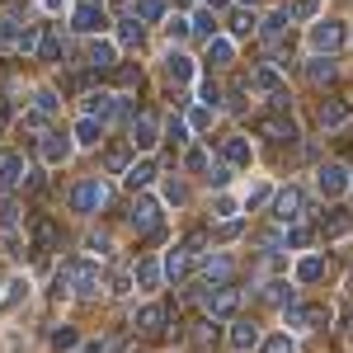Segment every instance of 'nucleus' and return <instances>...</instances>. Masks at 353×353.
<instances>
[{
    "label": "nucleus",
    "instance_id": "nucleus-1",
    "mask_svg": "<svg viewBox=\"0 0 353 353\" xmlns=\"http://www.w3.org/2000/svg\"><path fill=\"white\" fill-rule=\"evenodd\" d=\"M57 288H71L76 297H94L99 292V269L94 264H81V259H66L57 269Z\"/></svg>",
    "mask_w": 353,
    "mask_h": 353
},
{
    "label": "nucleus",
    "instance_id": "nucleus-2",
    "mask_svg": "<svg viewBox=\"0 0 353 353\" xmlns=\"http://www.w3.org/2000/svg\"><path fill=\"white\" fill-rule=\"evenodd\" d=\"M203 306H208V321H231V316H236V306H241V288L217 283V288L203 297Z\"/></svg>",
    "mask_w": 353,
    "mask_h": 353
},
{
    "label": "nucleus",
    "instance_id": "nucleus-3",
    "mask_svg": "<svg viewBox=\"0 0 353 353\" xmlns=\"http://www.w3.org/2000/svg\"><path fill=\"white\" fill-rule=\"evenodd\" d=\"M104 203H109L104 179H81V184L71 189V208H76V212H99Z\"/></svg>",
    "mask_w": 353,
    "mask_h": 353
},
{
    "label": "nucleus",
    "instance_id": "nucleus-4",
    "mask_svg": "<svg viewBox=\"0 0 353 353\" xmlns=\"http://www.w3.org/2000/svg\"><path fill=\"white\" fill-rule=\"evenodd\" d=\"M132 231L161 236V203H156V198H137L132 203Z\"/></svg>",
    "mask_w": 353,
    "mask_h": 353
},
{
    "label": "nucleus",
    "instance_id": "nucleus-5",
    "mask_svg": "<svg viewBox=\"0 0 353 353\" xmlns=\"http://www.w3.org/2000/svg\"><path fill=\"white\" fill-rule=\"evenodd\" d=\"M344 38H349V28L334 24V19H325V24L311 28V48H316V52H334V48H344Z\"/></svg>",
    "mask_w": 353,
    "mask_h": 353
},
{
    "label": "nucleus",
    "instance_id": "nucleus-6",
    "mask_svg": "<svg viewBox=\"0 0 353 353\" xmlns=\"http://www.w3.org/2000/svg\"><path fill=\"white\" fill-rule=\"evenodd\" d=\"M273 217L283 221V226H292V221H301V212H306V198H301V189H283L278 198H273Z\"/></svg>",
    "mask_w": 353,
    "mask_h": 353
},
{
    "label": "nucleus",
    "instance_id": "nucleus-7",
    "mask_svg": "<svg viewBox=\"0 0 353 353\" xmlns=\"http://www.w3.org/2000/svg\"><path fill=\"white\" fill-rule=\"evenodd\" d=\"M71 24L81 28V33H99V28L109 24V14H104V5H99V0H85V5H76Z\"/></svg>",
    "mask_w": 353,
    "mask_h": 353
},
{
    "label": "nucleus",
    "instance_id": "nucleus-8",
    "mask_svg": "<svg viewBox=\"0 0 353 353\" xmlns=\"http://www.w3.org/2000/svg\"><path fill=\"white\" fill-rule=\"evenodd\" d=\"M288 325L321 330V325H330V306H288Z\"/></svg>",
    "mask_w": 353,
    "mask_h": 353
},
{
    "label": "nucleus",
    "instance_id": "nucleus-9",
    "mask_svg": "<svg viewBox=\"0 0 353 353\" xmlns=\"http://www.w3.org/2000/svg\"><path fill=\"white\" fill-rule=\"evenodd\" d=\"M128 141H132L137 151H146V146H156V113H137L132 123H128Z\"/></svg>",
    "mask_w": 353,
    "mask_h": 353
},
{
    "label": "nucleus",
    "instance_id": "nucleus-10",
    "mask_svg": "<svg viewBox=\"0 0 353 353\" xmlns=\"http://www.w3.org/2000/svg\"><path fill=\"white\" fill-rule=\"evenodd\" d=\"M353 118V109H349V99H325V104H321V113H316V123H321V128H344V123H349Z\"/></svg>",
    "mask_w": 353,
    "mask_h": 353
},
{
    "label": "nucleus",
    "instance_id": "nucleus-11",
    "mask_svg": "<svg viewBox=\"0 0 353 353\" xmlns=\"http://www.w3.org/2000/svg\"><path fill=\"white\" fill-rule=\"evenodd\" d=\"M344 189H349V170H344V165H325V170H321V193H325V198H339Z\"/></svg>",
    "mask_w": 353,
    "mask_h": 353
},
{
    "label": "nucleus",
    "instance_id": "nucleus-12",
    "mask_svg": "<svg viewBox=\"0 0 353 353\" xmlns=\"http://www.w3.org/2000/svg\"><path fill=\"white\" fill-rule=\"evenodd\" d=\"M353 217L344 212V208H330L325 217H321V236H330V241H339V236H349Z\"/></svg>",
    "mask_w": 353,
    "mask_h": 353
},
{
    "label": "nucleus",
    "instance_id": "nucleus-13",
    "mask_svg": "<svg viewBox=\"0 0 353 353\" xmlns=\"http://www.w3.org/2000/svg\"><path fill=\"white\" fill-rule=\"evenodd\" d=\"M24 174H28L24 156H5V161H0V189H19Z\"/></svg>",
    "mask_w": 353,
    "mask_h": 353
},
{
    "label": "nucleus",
    "instance_id": "nucleus-14",
    "mask_svg": "<svg viewBox=\"0 0 353 353\" xmlns=\"http://www.w3.org/2000/svg\"><path fill=\"white\" fill-rule=\"evenodd\" d=\"M165 321H170V306H146V311L137 316L132 325L141 330V334H161V330H165Z\"/></svg>",
    "mask_w": 353,
    "mask_h": 353
},
{
    "label": "nucleus",
    "instance_id": "nucleus-15",
    "mask_svg": "<svg viewBox=\"0 0 353 353\" xmlns=\"http://www.w3.org/2000/svg\"><path fill=\"white\" fill-rule=\"evenodd\" d=\"M33 245H38V254L57 250V221H48V217H38V221H33Z\"/></svg>",
    "mask_w": 353,
    "mask_h": 353
},
{
    "label": "nucleus",
    "instance_id": "nucleus-16",
    "mask_svg": "<svg viewBox=\"0 0 353 353\" xmlns=\"http://www.w3.org/2000/svg\"><path fill=\"white\" fill-rule=\"evenodd\" d=\"M231 273H236V264H231L226 254H212V259L203 264V278H208V283H231Z\"/></svg>",
    "mask_w": 353,
    "mask_h": 353
},
{
    "label": "nucleus",
    "instance_id": "nucleus-17",
    "mask_svg": "<svg viewBox=\"0 0 353 353\" xmlns=\"http://www.w3.org/2000/svg\"><path fill=\"white\" fill-rule=\"evenodd\" d=\"M254 344H259V330L250 325V321H241V325H231V349H236V353H250Z\"/></svg>",
    "mask_w": 353,
    "mask_h": 353
},
{
    "label": "nucleus",
    "instance_id": "nucleus-18",
    "mask_svg": "<svg viewBox=\"0 0 353 353\" xmlns=\"http://www.w3.org/2000/svg\"><path fill=\"white\" fill-rule=\"evenodd\" d=\"M259 132L273 137L278 146H283V141H297V128H292V123H283V118H264V123H259Z\"/></svg>",
    "mask_w": 353,
    "mask_h": 353
},
{
    "label": "nucleus",
    "instance_id": "nucleus-19",
    "mask_svg": "<svg viewBox=\"0 0 353 353\" xmlns=\"http://www.w3.org/2000/svg\"><path fill=\"white\" fill-rule=\"evenodd\" d=\"M43 156H48L52 165H61L66 156H71V141H66V137H57V132H48V137H43Z\"/></svg>",
    "mask_w": 353,
    "mask_h": 353
},
{
    "label": "nucleus",
    "instance_id": "nucleus-20",
    "mask_svg": "<svg viewBox=\"0 0 353 353\" xmlns=\"http://www.w3.org/2000/svg\"><path fill=\"white\" fill-rule=\"evenodd\" d=\"M221 156H226L231 165H250V141H245V137H226Z\"/></svg>",
    "mask_w": 353,
    "mask_h": 353
},
{
    "label": "nucleus",
    "instance_id": "nucleus-21",
    "mask_svg": "<svg viewBox=\"0 0 353 353\" xmlns=\"http://www.w3.org/2000/svg\"><path fill=\"white\" fill-rule=\"evenodd\" d=\"M250 90H264V94H273V90H283V81H278V71H273V66H259V71L250 76Z\"/></svg>",
    "mask_w": 353,
    "mask_h": 353
},
{
    "label": "nucleus",
    "instance_id": "nucleus-22",
    "mask_svg": "<svg viewBox=\"0 0 353 353\" xmlns=\"http://www.w3.org/2000/svg\"><path fill=\"white\" fill-rule=\"evenodd\" d=\"M165 71H170V81H189V76H193V61L184 52H170V57H165Z\"/></svg>",
    "mask_w": 353,
    "mask_h": 353
},
{
    "label": "nucleus",
    "instance_id": "nucleus-23",
    "mask_svg": "<svg viewBox=\"0 0 353 353\" xmlns=\"http://www.w3.org/2000/svg\"><path fill=\"white\" fill-rule=\"evenodd\" d=\"M288 24H292V14H288V10H273L259 28H264V38H283V33H288Z\"/></svg>",
    "mask_w": 353,
    "mask_h": 353
},
{
    "label": "nucleus",
    "instance_id": "nucleus-24",
    "mask_svg": "<svg viewBox=\"0 0 353 353\" xmlns=\"http://www.w3.org/2000/svg\"><path fill=\"white\" fill-rule=\"evenodd\" d=\"M90 66H94V71H113V66H118V61H113V43H94V48H90Z\"/></svg>",
    "mask_w": 353,
    "mask_h": 353
},
{
    "label": "nucleus",
    "instance_id": "nucleus-25",
    "mask_svg": "<svg viewBox=\"0 0 353 353\" xmlns=\"http://www.w3.org/2000/svg\"><path fill=\"white\" fill-rule=\"evenodd\" d=\"M76 141H81V146H99V118L85 113L81 123H76Z\"/></svg>",
    "mask_w": 353,
    "mask_h": 353
},
{
    "label": "nucleus",
    "instance_id": "nucleus-26",
    "mask_svg": "<svg viewBox=\"0 0 353 353\" xmlns=\"http://www.w3.org/2000/svg\"><path fill=\"white\" fill-rule=\"evenodd\" d=\"M165 273H170V278H184V273H189V250H184V245L165 254Z\"/></svg>",
    "mask_w": 353,
    "mask_h": 353
},
{
    "label": "nucleus",
    "instance_id": "nucleus-27",
    "mask_svg": "<svg viewBox=\"0 0 353 353\" xmlns=\"http://www.w3.org/2000/svg\"><path fill=\"white\" fill-rule=\"evenodd\" d=\"M297 278H301V283H321V278H325V259H316V254H311V259H301Z\"/></svg>",
    "mask_w": 353,
    "mask_h": 353
},
{
    "label": "nucleus",
    "instance_id": "nucleus-28",
    "mask_svg": "<svg viewBox=\"0 0 353 353\" xmlns=\"http://www.w3.org/2000/svg\"><path fill=\"white\" fill-rule=\"evenodd\" d=\"M231 52H236V48H231L226 38H208V61H212V66H226Z\"/></svg>",
    "mask_w": 353,
    "mask_h": 353
},
{
    "label": "nucleus",
    "instance_id": "nucleus-29",
    "mask_svg": "<svg viewBox=\"0 0 353 353\" xmlns=\"http://www.w3.org/2000/svg\"><path fill=\"white\" fill-rule=\"evenodd\" d=\"M38 57H43V61H57V57H61V38H57L52 28L38 38Z\"/></svg>",
    "mask_w": 353,
    "mask_h": 353
},
{
    "label": "nucleus",
    "instance_id": "nucleus-30",
    "mask_svg": "<svg viewBox=\"0 0 353 353\" xmlns=\"http://www.w3.org/2000/svg\"><path fill=\"white\" fill-rule=\"evenodd\" d=\"M212 339H217V321L193 325V349H212Z\"/></svg>",
    "mask_w": 353,
    "mask_h": 353
},
{
    "label": "nucleus",
    "instance_id": "nucleus-31",
    "mask_svg": "<svg viewBox=\"0 0 353 353\" xmlns=\"http://www.w3.org/2000/svg\"><path fill=\"white\" fill-rule=\"evenodd\" d=\"M165 14V0H137V19H146V24H156Z\"/></svg>",
    "mask_w": 353,
    "mask_h": 353
},
{
    "label": "nucleus",
    "instance_id": "nucleus-32",
    "mask_svg": "<svg viewBox=\"0 0 353 353\" xmlns=\"http://www.w3.org/2000/svg\"><path fill=\"white\" fill-rule=\"evenodd\" d=\"M151 179H156V165H132V170H128V184H132V189H146Z\"/></svg>",
    "mask_w": 353,
    "mask_h": 353
},
{
    "label": "nucleus",
    "instance_id": "nucleus-33",
    "mask_svg": "<svg viewBox=\"0 0 353 353\" xmlns=\"http://www.w3.org/2000/svg\"><path fill=\"white\" fill-rule=\"evenodd\" d=\"M137 283H141V288H156V283H161V264L141 259V264H137Z\"/></svg>",
    "mask_w": 353,
    "mask_h": 353
},
{
    "label": "nucleus",
    "instance_id": "nucleus-34",
    "mask_svg": "<svg viewBox=\"0 0 353 353\" xmlns=\"http://www.w3.org/2000/svg\"><path fill=\"white\" fill-rule=\"evenodd\" d=\"M306 76H311V85H325V81H334V61H311V71H306Z\"/></svg>",
    "mask_w": 353,
    "mask_h": 353
},
{
    "label": "nucleus",
    "instance_id": "nucleus-35",
    "mask_svg": "<svg viewBox=\"0 0 353 353\" xmlns=\"http://www.w3.org/2000/svg\"><path fill=\"white\" fill-rule=\"evenodd\" d=\"M264 301H273V306H292V288H288V283H269Z\"/></svg>",
    "mask_w": 353,
    "mask_h": 353
},
{
    "label": "nucleus",
    "instance_id": "nucleus-36",
    "mask_svg": "<svg viewBox=\"0 0 353 353\" xmlns=\"http://www.w3.org/2000/svg\"><path fill=\"white\" fill-rule=\"evenodd\" d=\"M259 353H297V344H292L288 334H273V339H264V344H259Z\"/></svg>",
    "mask_w": 353,
    "mask_h": 353
},
{
    "label": "nucleus",
    "instance_id": "nucleus-37",
    "mask_svg": "<svg viewBox=\"0 0 353 353\" xmlns=\"http://www.w3.org/2000/svg\"><path fill=\"white\" fill-rule=\"evenodd\" d=\"M231 33H254V14H250V10H241V14H231Z\"/></svg>",
    "mask_w": 353,
    "mask_h": 353
},
{
    "label": "nucleus",
    "instance_id": "nucleus-38",
    "mask_svg": "<svg viewBox=\"0 0 353 353\" xmlns=\"http://www.w3.org/2000/svg\"><path fill=\"white\" fill-rule=\"evenodd\" d=\"M0 226H5V231H14V226H19V208H14L10 198L0 203Z\"/></svg>",
    "mask_w": 353,
    "mask_h": 353
},
{
    "label": "nucleus",
    "instance_id": "nucleus-39",
    "mask_svg": "<svg viewBox=\"0 0 353 353\" xmlns=\"http://www.w3.org/2000/svg\"><path fill=\"white\" fill-rule=\"evenodd\" d=\"M165 137H170L174 146H184V141H189V123H179V118H170V128H165Z\"/></svg>",
    "mask_w": 353,
    "mask_h": 353
},
{
    "label": "nucleus",
    "instance_id": "nucleus-40",
    "mask_svg": "<svg viewBox=\"0 0 353 353\" xmlns=\"http://www.w3.org/2000/svg\"><path fill=\"white\" fill-rule=\"evenodd\" d=\"M189 28H198L203 38H212V28H217V24H212V10H198V14H193V24H189Z\"/></svg>",
    "mask_w": 353,
    "mask_h": 353
},
{
    "label": "nucleus",
    "instance_id": "nucleus-41",
    "mask_svg": "<svg viewBox=\"0 0 353 353\" xmlns=\"http://www.w3.org/2000/svg\"><path fill=\"white\" fill-rule=\"evenodd\" d=\"M118 38H123L128 48H137V43H141V24H137V19H128V24L118 28Z\"/></svg>",
    "mask_w": 353,
    "mask_h": 353
},
{
    "label": "nucleus",
    "instance_id": "nucleus-42",
    "mask_svg": "<svg viewBox=\"0 0 353 353\" xmlns=\"http://www.w3.org/2000/svg\"><path fill=\"white\" fill-rule=\"evenodd\" d=\"M203 245H208V231H189V236H184V250H189V259H193V254H203Z\"/></svg>",
    "mask_w": 353,
    "mask_h": 353
},
{
    "label": "nucleus",
    "instance_id": "nucleus-43",
    "mask_svg": "<svg viewBox=\"0 0 353 353\" xmlns=\"http://www.w3.org/2000/svg\"><path fill=\"white\" fill-rule=\"evenodd\" d=\"M52 344H57L61 353H71V349H76V330H57V334H52Z\"/></svg>",
    "mask_w": 353,
    "mask_h": 353
},
{
    "label": "nucleus",
    "instance_id": "nucleus-44",
    "mask_svg": "<svg viewBox=\"0 0 353 353\" xmlns=\"http://www.w3.org/2000/svg\"><path fill=\"white\" fill-rule=\"evenodd\" d=\"M104 165H109V170H128V151H123V146H113L109 156H104Z\"/></svg>",
    "mask_w": 353,
    "mask_h": 353
},
{
    "label": "nucleus",
    "instance_id": "nucleus-45",
    "mask_svg": "<svg viewBox=\"0 0 353 353\" xmlns=\"http://www.w3.org/2000/svg\"><path fill=\"white\" fill-rule=\"evenodd\" d=\"M311 241V231H306V226H297V221H292V231H288V245H292V250H301V245Z\"/></svg>",
    "mask_w": 353,
    "mask_h": 353
},
{
    "label": "nucleus",
    "instance_id": "nucleus-46",
    "mask_svg": "<svg viewBox=\"0 0 353 353\" xmlns=\"http://www.w3.org/2000/svg\"><path fill=\"white\" fill-rule=\"evenodd\" d=\"M288 14H292V19H311V14H316V0H297Z\"/></svg>",
    "mask_w": 353,
    "mask_h": 353
},
{
    "label": "nucleus",
    "instance_id": "nucleus-47",
    "mask_svg": "<svg viewBox=\"0 0 353 353\" xmlns=\"http://www.w3.org/2000/svg\"><path fill=\"white\" fill-rule=\"evenodd\" d=\"M109 292H118V297H123V292H132V278H128V273H113Z\"/></svg>",
    "mask_w": 353,
    "mask_h": 353
},
{
    "label": "nucleus",
    "instance_id": "nucleus-48",
    "mask_svg": "<svg viewBox=\"0 0 353 353\" xmlns=\"http://www.w3.org/2000/svg\"><path fill=\"white\" fill-rule=\"evenodd\" d=\"M57 109V94L52 90H38V113H52Z\"/></svg>",
    "mask_w": 353,
    "mask_h": 353
},
{
    "label": "nucleus",
    "instance_id": "nucleus-49",
    "mask_svg": "<svg viewBox=\"0 0 353 353\" xmlns=\"http://www.w3.org/2000/svg\"><path fill=\"white\" fill-rule=\"evenodd\" d=\"M141 81V71L137 66H118V85H137Z\"/></svg>",
    "mask_w": 353,
    "mask_h": 353
},
{
    "label": "nucleus",
    "instance_id": "nucleus-50",
    "mask_svg": "<svg viewBox=\"0 0 353 353\" xmlns=\"http://www.w3.org/2000/svg\"><path fill=\"white\" fill-rule=\"evenodd\" d=\"M269 198H273L269 189H254V193H250V198H245V208H264V203H269Z\"/></svg>",
    "mask_w": 353,
    "mask_h": 353
},
{
    "label": "nucleus",
    "instance_id": "nucleus-51",
    "mask_svg": "<svg viewBox=\"0 0 353 353\" xmlns=\"http://www.w3.org/2000/svg\"><path fill=\"white\" fill-rule=\"evenodd\" d=\"M208 179H212L217 189H226V179H231V170H226V165H212V174H208Z\"/></svg>",
    "mask_w": 353,
    "mask_h": 353
},
{
    "label": "nucleus",
    "instance_id": "nucleus-52",
    "mask_svg": "<svg viewBox=\"0 0 353 353\" xmlns=\"http://www.w3.org/2000/svg\"><path fill=\"white\" fill-rule=\"evenodd\" d=\"M184 165H189V170H208V156H203V151H189Z\"/></svg>",
    "mask_w": 353,
    "mask_h": 353
},
{
    "label": "nucleus",
    "instance_id": "nucleus-53",
    "mask_svg": "<svg viewBox=\"0 0 353 353\" xmlns=\"http://www.w3.org/2000/svg\"><path fill=\"white\" fill-rule=\"evenodd\" d=\"M203 99H208V104L217 109V104H221V90H217V85H212V81H208V85H203Z\"/></svg>",
    "mask_w": 353,
    "mask_h": 353
},
{
    "label": "nucleus",
    "instance_id": "nucleus-54",
    "mask_svg": "<svg viewBox=\"0 0 353 353\" xmlns=\"http://www.w3.org/2000/svg\"><path fill=\"white\" fill-rule=\"evenodd\" d=\"M90 250H94V254H109L113 245H109V241H104V236H90Z\"/></svg>",
    "mask_w": 353,
    "mask_h": 353
},
{
    "label": "nucleus",
    "instance_id": "nucleus-55",
    "mask_svg": "<svg viewBox=\"0 0 353 353\" xmlns=\"http://www.w3.org/2000/svg\"><path fill=\"white\" fill-rule=\"evenodd\" d=\"M5 123H10V104L0 99V132H5Z\"/></svg>",
    "mask_w": 353,
    "mask_h": 353
},
{
    "label": "nucleus",
    "instance_id": "nucleus-56",
    "mask_svg": "<svg viewBox=\"0 0 353 353\" xmlns=\"http://www.w3.org/2000/svg\"><path fill=\"white\" fill-rule=\"evenodd\" d=\"M221 5H226V0H208V10H221Z\"/></svg>",
    "mask_w": 353,
    "mask_h": 353
},
{
    "label": "nucleus",
    "instance_id": "nucleus-57",
    "mask_svg": "<svg viewBox=\"0 0 353 353\" xmlns=\"http://www.w3.org/2000/svg\"><path fill=\"white\" fill-rule=\"evenodd\" d=\"M349 334H353V321H349Z\"/></svg>",
    "mask_w": 353,
    "mask_h": 353
},
{
    "label": "nucleus",
    "instance_id": "nucleus-58",
    "mask_svg": "<svg viewBox=\"0 0 353 353\" xmlns=\"http://www.w3.org/2000/svg\"><path fill=\"white\" fill-rule=\"evenodd\" d=\"M245 5H254V0H245Z\"/></svg>",
    "mask_w": 353,
    "mask_h": 353
},
{
    "label": "nucleus",
    "instance_id": "nucleus-59",
    "mask_svg": "<svg viewBox=\"0 0 353 353\" xmlns=\"http://www.w3.org/2000/svg\"><path fill=\"white\" fill-rule=\"evenodd\" d=\"M349 283H353V278H349Z\"/></svg>",
    "mask_w": 353,
    "mask_h": 353
}]
</instances>
